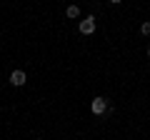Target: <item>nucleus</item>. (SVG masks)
Listing matches in <instances>:
<instances>
[{"label":"nucleus","mask_w":150,"mask_h":140,"mask_svg":"<svg viewBox=\"0 0 150 140\" xmlns=\"http://www.w3.org/2000/svg\"><path fill=\"white\" fill-rule=\"evenodd\" d=\"M65 15H68V18H78V15H80V8H78V5H68V8H65Z\"/></svg>","instance_id":"obj_4"},{"label":"nucleus","mask_w":150,"mask_h":140,"mask_svg":"<svg viewBox=\"0 0 150 140\" xmlns=\"http://www.w3.org/2000/svg\"><path fill=\"white\" fill-rule=\"evenodd\" d=\"M148 58H150V48H148Z\"/></svg>","instance_id":"obj_7"},{"label":"nucleus","mask_w":150,"mask_h":140,"mask_svg":"<svg viewBox=\"0 0 150 140\" xmlns=\"http://www.w3.org/2000/svg\"><path fill=\"white\" fill-rule=\"evenodd\" d=\"M140 35H145V38L150 35V23H148V20H145L143 25H140Z\"/></svg>","instance_id":"obj_5"},{"label":"nucleus","mask_w":150,"mask_h":140,"mask_svg":"<svg viewBox=\"0 0 150 140\" xmlns=\"http://www.w3.org/2000/svg\"><path fill=\"white\" fill-rule=\"evenodd\" d=\"M25 70H13L10 73V85H15V88H23L25 85Z\"/></svg>","instance_id":"obj_2"},{"label":"nucleus","mask_w":150,"mask_h":140,"mask_svg":"<svg viewBox=\"0 0 150 140\" xmlns=\"http://www.w3.org/2000/svg\"><path fill=\"white\" fill-rule=\"evenodd\" d=\"M90 110H93L95 115H103V113L108 110V100H105V98H95L93 105H90Z\"/></svg>","instance_id":"obj_3"},{"label":"nucleus","mask_w":150,"mask_h":140,"mask_svg":"<svg viewBox=\"0 0 150 140\" xmlns=\"http://www.w3.org/2000/svg\"><path fill=\"white\" fill-rule=\"evenodd\" d=\"M110 3H112V5H118V3H123V0H110Z\"/></svg>","instance_id":"obj_6"},{"label":"nucleus","mask_w":150,"mask_h":140,"mask_svg":"<svg viewBox=\"0 0 150 140\" xmlns=\"http://www.w3.org/2000/svg\"><path fill=\"white\" fill-rule=\"evenodd\" d=\"M78 30H80L83 35H93V33H95V18H93V15H88L85 20H80Z\"/></svg>","instance_id":"obj_1"}]
</instances>
